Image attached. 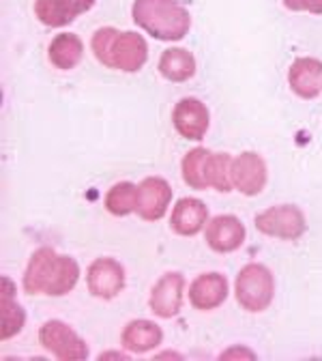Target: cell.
<instances>
[{
    "label": "cell",
    "mask_w": 322,
    "mask_h": 361,
    "mask_svg": "<svg viewBox=\"0 0 322 361\" xmlns=\"http://www.w3.org/2000/svg\"><path fill=\"white\" fill-rule=\"evenodd\" d=\"M118 28L114 26H101L95 30L93 39H90V50H93L95 59L110 69V59H112V48H114V41L118 37Z\"/></svg>",
    "instance_id": "25"
},
{
    "label": "cell",
    "mask_w": 322,
    "mask_h": 361,
    "mask_svg": "<svg viewBox=\"0 0 322 361\" xmlns=\"http://www.w3.org/2000/svg\"><path fill=\"white\" fill-rule=\"evenodd\" d=\"M149 61V43L147 39L135 30H120L110 59V69L123 73H137Z\"/></svg>",
    "instance_id": "12"
},
{
    "label": "cell",
    "mask_w": 322,
    "mask_h": 361,
    "mask_svg": "<svg viewBox=\"0 0 322 361\" xmlns=\"http://www.w3.org/2000/svg\"><path fill=\"white\" fill-rule=\"evenodd\" d=\"M26 310L16 297H0V340L7 342L20 336L26 327Z\"/></svg>",
    "instance_id": "23"
},
{
    "label": "cell",
    "mask_w": 322,
    "mask_h": 361,
    "mask_svg": "<svg viewBox=\"0 0 322 361\" xmlns=\"http://www.w3.org/2000/svg\"><path fill=\"white\" fill-rule=\"evenodd\" d=\"M209 219V207L200 198L185 196L170 211V231L178 237H196L206 228Z\"/></svg>",
    "instance_id": "15"
},
{
    "label": "cell",
    "mask_w": 322,
    "mask_h": 361,
    "mask_svg": "<svg viewBox=\"0 0 322 361\" xmlns=\"http://www.w3.org/2000/svg\"><path fill=\"white\" fill-rule=\"evenodd\" d=\"M80 262L69 256V254H61L58 256V264H56V274L52 278V284L45 293V297H65L69 295L78 282H80Z\"/></svg>",
    "instance_id": "24"
},
{
    "label": "cell",
    "mask_w": 322,
    "mask_h": 361,
    "mask_svg": "<svg viewBox=\"0 0 322 361\" xmlns=\"http://www.w3.org/2000/svg\"><path fill=\"white\" fill-rule=\"evenodd\" d=\"M172 185L163 176H147L137 183L135 215L144 221H159L172 207Z\"/></svg>",
    "instance_id": "9"
},
{
    "label": "cell",
    "mask_w": 322,
    "mask_h": 361,
    "mask_svg": "<svg viewBox=\"0 0 322 361\" xmlns=\"http://www.w3.org/2000/svg\"><path fill=\"white\" fill-rule=\"evenodd\" d=\"M95 5L97 0H35V16L48 28H65Z\"/></svg>",
    "instance_id": "14"
},
{
    "label": "cell",
    "mask_w": 322,
    "mask_h": 361,
    "mask_svg": "<svg viewBox=\"0 0 322 361\" xmlns=\"http://www.w3.org/2000/svg\"><path fill=\"white\" fill-rule=\"evenodd\" d=\"M125 286H127V271L120 260L112 256H99L88 264L86 288L93 297L112 301L125 290Z\"/></svg>",
    "instance_id": "5"
},
{
    "label": "cell",
    "mask_w": 322,
    "mask_h": 361,
    "mask_svg": "<svg viewBox=\"0 0 322 361\" xmlns=\"http://www.w3.org/2000/svg\"><path fill=\"white\" fill-rule=\"evenodd\" d=\"M256 231L280 241H299L307 233V217L297 204H273L254 217Z\"/></svg>",
    "instance_id": "3"
},
{
    "label": "cell",
    "mask_w": 322,
    "mask_h": 361,
    "mask_svg": "<svg viewBox=\"0 0 322 361\" xmlns=\"http://www.w3.org/2000/svg\"><path fill=\"white\" fill-rule=\"evenodd\" d=\"M172 125L176 133L185 140L200 142L209 133L211 127V112L204 102L198 97H182L174 104L172 110Z\"/></svg>",
    "instance_id": "7"
},
{
    "label": "cell",
    "mask_w": 322,
    "mask_h": 361,
    "mask_svg": "<svg viewBox=\"0 0 322 361\" xmlns=\"http://www.w3.org/2000/svg\"><path fill=\"white\" fill-rule=\"evenodd\" d=\"M309 3L311 0H282V5L288 9V11H292V13H307L309 11Z\"/></svg>",
    "instance_id": "27"
},
{
    "label": "cell",
    "mask_w": 322,
    "mask_h": 361,
    "mask_svg": "<svg viewBox=\"0 0 322 361\" xmlns=\"http://www.w3.org/2000/svg\"><path fill=\"white\" fill-rule=\"evenodd\" d=\"M247 239L245 224L230 213H221L209 219L204 228V241L215 254H233L243 247Z\"/></svg>",
    "instance_id": "8"
},
{
    "label": "cell",
    "mask_w": 322,
    "mask_h": 361,
    "mask_svg": "<svg viewBox=\"0 0 322 361\" xmlns=\"http://www.w3.org/2000/svg\"><path fill=\"white\" fill-rule=\"evenodd\" d=\"M275 276L262 262H247L235 280L237 303L249 314H262L271 307L275 299Z\"/></svg>",
    "instance_id": "2"
},
{
    "label": "cell",
    "mask_w": 322,
    "mask_h": 361,
    "mask_svg": "<svg viewBox=\"0 0 322 361\" xmlns=\"http://www.w3.org/2000/svg\"><path fill=\"white\" fill-rule=\"evenodd\" d=\"M58 252L50 245L37 247L30 258L28 264L24 269L22 276V290L26 295H45L52 284V278L56 274V264H58Z\"/></svg>",
    "instance_id": "11"
},
{
    "label": "cell",
    "mask_w": 322,
    "mask_h": 361,
    "mask_svg": "<svg viewBox=\"0 0 322 361\" xmlns=\"http://www.w3.org/2000/svg\"><path fill=\"white\" fill-rule=\"evenodd\" d=\"M39 344L58 361L88 359V342L65 321L50 319L39 327Z\"/></svg>",
    "instance_id": "4"
},
{
    "label": "cell",
    "mask_w": 322,
    "mask_h": 361,
    "mask_svg": "<svg viewBox=\"0 0 322 361\" xmlns=\"http://www.w3.org/2000/svg\"><path fill=\"white\" fill-rule=\"evenodd\" d=\"M135 204H137V185L131 183V180H118V183H114L106 192L104 198L106 211L114 217H127L135 213Z\"/></svg>",
    "instance_id": "21"
},
{
    "label": "cell",
    "mask_w": 322,
    "mask_h": 361,
    "mask_svg": "<svg viewBox=\"0 0 322 361\" xmlns=\"http://www.w3.org/2000/svg\"><path fill=\"white\" fill-rule=\"evenodd\" d=\"M84 59V41L75 32H61L48 45V61L54 69L71 71Z\"/></svg>",
    "instance_id": "18"
},
{
    "label": "cell",
    "mask_w": 322,
    "mask_h": 361,
    "mask_svg": "<svg viewBox=\"0 0 322 361\" xmlns=\"http://www.w3.org/2000/svg\"><path fill=\"white\" fill-rule=\"evenodd\" d=\"M209 155H211L209 149L196 147V149L187 151L185 157H182L180 174H182V180H185L187 188L198 190V192L209 190V183H206V161H209Z\"/></svg>",
    "instance_id": "20"
},
{
    "label": "cell",
    "mask_w": 322,
    "mask_h": 361,
    "mask_svg": "<svg viewBox=\"0 0 322 361\" xmlns=\"http://www.w3.org/2000/svg\"><path fill=\"white\" fill-rule=\"evenodd\" d=\"M99 361H110V359H116V361H129L131 359V353L127 350H106L97 357Z\"/></svg>",
    "instance_id": "28"
},
{
    "label": "cell",
    "mask_w": 322,
    "mask_h": 361,
    "mask_svg": "<svg viewBox=\"0 0 322 361\" xmlns=\"http://www.w3.org/2000/svg\"><path fill=\"white\" fill-rule=\"evenodd\" d=\"M307 13H311V16H322V0H311Z\"/></svg>",
    "instance_id": "30"
},
{
    "label": "cell",
    "mask_w": 322,
    "mask_h": 361,
    "mask_svg": "<svg viewBox=\"0 0 322 361\" xmlns=\"http://www.w3.org/2000/svg\"><path fill=\"white\" fill-rule=\"evenodd\" d=\"M131 18L157 41L176 43L192 30V13L180 0H133Z\"/></svg>",
    "instance_id": "1"
},
{
    "label": "cell",
    "mask_w": 322,
    "mask_h": 361,
    "mask_svg": "<svg viewBox=\"0 0 322 361\" xmlns=\"http://www.w3.org/2000/svg\"><path fill=\"white\" fill-rule=\"evenodd\" d=\"M163 342V329L149 319H133L120 331V346L131 355H147Z\"/></svg>",
    "instance_id": "17"
},
{
    "label": "cell",
    "mask_w": 322,
    "mask_h": 361,
    "mask_svg": "<svg viewBox=\"0 0 322 361\" xmlns=\"http://www.w3.org/2000/svg\"><path fill=\"white\" fill-rule=\"evenodd\" d=\"M288 86L301 99H316L322 93V61L314 56L295 59L288 69Z\"/></svg>",
    "instance_id": "16"
},
{
    "label": "cell",
    "mask_w": 322,
    "mask_h": 361,
    "mask_svg": "<svg viewBox=\"0 0 322 361\" xmlns=\"http://www.w3.org/2000/svg\"><path fill=\"white\" fill-rule=\"evenodd\" d=\"M230 284L228 278L219 271H209V274H200L187 290V299L194 310L198 312H213L221 307L228 301Z\"/></svg>",
    "instance_id": "13"
},
{
    "label": "cell",
    "mask_w": 322,
    "mask_h": 361,
    "mask_svg": "<svg viewBox=\"0 0 322 361\" xmlns=\"http://www.w3.org/2000/svg\"><path fill=\"white\" fill-rule=\"evenodd\" d=\"M196 56L185 50V48H168L161 52V59H159V73L161 78H166L168 82H174V84H182L187 82L196 75Z\"/></svg>",
    "instance_id": "19"
},
{
    "label": "cell",
    "mask_w": 322,
    "mask_h": 361,
    "mask_svg": "<svg viewBox=\"0 0 322 361\" xmlns=\"http://www.w3.org/2000/svg\"><path fill=\"white\" fill-rule=\"evenodd\" d=\"M185 276L180 271H168L151 288L149 310L161 321H170L180 314L182 299H185Z\"/></svg>",
    "instance_id": "6"
},
{
    "label": "cell",
    "mask_w": 322,
    "mask_h": 361,
    "mask_svg": "<svg viewBox=\"0 0 322 361\" xmlns=\"http://www.w3.org/2000/svg\"><path fill=\"white\" fill-rule=\"evenodd\" d=\"M233 155L230 153H213L206 161V183L209 190H215L219 194H228L235 190L233 183Z\"/></svg>",
    "instance_id": "22"
},
{
    "label": "cell",
    "mask_w": 322,
    "mask_h": 361,
    "mask_svg": "<svg viewBox=\"0 0 322 361\" xmlns=\"http://www.w3.org/2000/svg\"><path fill=\"white\" fill-rule=\"evenodd\" d=\"M161 359H176V361H180L182 355L176 353V350H163V353H157L155 355V361H161Z\"/></svg>",
    "instance_id": "29"
},
{
    "label": "cell",
    "mask_w": 322,
    "mask_h": 361,
    "mask_svg": "<svg viewBox=\"0 0 322 361\" xmlns=\"http://www.w3.org/2000/svg\"><path fill=\"white\" fill-rule=\"evenodd\" d=\"M268 168L260 153L243 151L233 159V183L235 190L247 198L260 196L266 188Z\"/></svg>",
    "instance_id": "10"
},
{
    "label": "cell",
    "mask_w": 322,
    "mask_h": 361,
    "mask_svg": "<svg viewBox=\"0 0 322 361\" xmlns=\"http://www.w3.org/2000/svg\"><path fill=\"white\" fill-rule=\"evenodd\" d=\"M219 359H221V361H256L258 355H256L252 348L243 346V344H235V346H230V348L221 350V353H219Z\"/></svg>",
    "instance_id": "26"
}]
</instances>
